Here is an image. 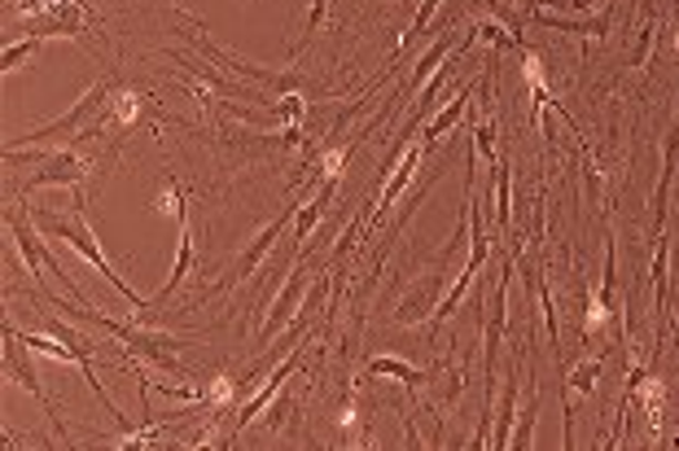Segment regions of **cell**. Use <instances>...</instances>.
<instances>
[{
  "instance_id": "6da1fadb",
  "label": "cell",
  "mask_w": 679,
  "mask_h": 451,
  "mask_svg": "<svg viewBox=\"0 0 679 451\" xmlns=\"http://www.w3.org/2000/svg\"><path fill=\"white\" fill-rule=\"evenodd\" d=\"M27 211H31V220H35V228L44 232V237H53V241H62V245H71L84 263H93L97 272H102V281L111 285V290H118V298L123 303H132V312H136V321H149V298H140L118 272L111 268V259L102 254V245H97V232L88 228V220H84V189H71V207L66 211H49V207H31L27 202Z\"/></svg>"
},
{
  "instance_id": "7a4b0ae2",
  "label": "cell",
  "mask_w": 679,
  "mask_h": 451,
  "mask_svg": "<svg viewBox=\"0 0 679 451\" xmlns=\"http://www.w3.org/2000/svg\"><path fill=\"white\" fill-rule=\"evenodd\" d=\"M114 88H118V80L106 75V80H97V84H88L84 88V97L71 106L66 114H58V118H49V123H40V127H31V132H22L18 140H13V149H27V145H35V140H53V145H71V140H84L88 132H93V123L102 118L106 111V102L114 97Z\"/></svg>"
},
{
  "instance_id": "3957f363",
  "label": "cell",
  "mask_w": 679,
  "mask_h": 451,
  "mask_svg": "<svg viewBox=\"0 0 679 451\" xmlns=\"http://www.w3.org/2000/svg\"><path fill=\"white\" fill-rule=\"evenodd\" d=\"M4 224H9V232H13V241H18V254H22V263L31 268V276L40 281L44 272H53V281H62V290L75 298V303H88L84 294H80V285L71 281V272L53 259V250H49V237L35 228V220H31V211H27V202H18V207H9L4 211Z\"/></svg>"
},
{
  "instance_id": "277c9868",
  "label": "cell",
  "mask_w": 679,
  "mask_h": 451,
  "mask_svg": "<svg viewBox=\"0 0 679 451\" xmlns=\"http://www.w3.org/2000/svg\"><path fill=\"white\" fill-rule=\"evenodd\" d=\"M509 276H513V263L504 259L500 281H491V307H487V316H482V373H487V403H482V408H495L500 342H504V329H509Z\"/></svg>"
},
{
  "instance_id": "5b68a950",
  "label": "cell",
  "mask_w": 679,
  "mask_h": 451,
  "mask_svg": "<svg viewBox=\"0 0 679 451\" xmlns=\"http://www.w3.org/2000/svg\"><path fill=\"white\" fill-rule=\"evenodd\" d=\"M294 216H299V207H285V211H281L276 220H268V224L259 228V237H254V241H250V245H246V250L237 254V263H232L228 281H220V285H211V290H207V294H202V298H198L194 307H202L207 298H216V294H228V290H237L241 281H250V276L259 272V263L268 259V250H272V245H276V241L285 237V228L294 224Z\"/></svg>"
},
{
  "instance_id": "8992f818",
  "label": "cell",
  "mask_w": 679,
  "mask_h": 451,
  "mask_svg": "<svg viewBox=\"0 0 679 451\" xmlns=\"http://www.w3.org/2000/svg\"><path fill=\"white\" fill-rule=\"evenodd\" d=\"M84 180H88V158L75 154V149L53 145L49 154H40V171L27 176L18 185V193H35V189H84Z\"/></svg>"
},
{
  "instance_id": "52a82bcc",
  "label": "cell",
  "mask_w": 679,
  "mask_h": 451,
  "mask_svg": "<svg viewBox=\"0 0 679 451\" xmlns=\"http://www.w3.org/2000/svg\"><path fill=\"white\" fill-rule=\"evenodd\" d=\"M4 377H13L44 412H49V421L58 426V434H62V443H71L66 439V421H58V408L49 403V395H44V386H40V377H35V364H31V346L18 338V329L13 325H4Z\"/></svg>"
},
{
  "instance_id": "ba28073f",
  "label": "cell",
  "mask_w": 679,
  "mask_h": 451,
  "mask_svg": "<svg viewBox=\"0 0 679 451\" xmlns=\"http://www.w3.org/2000/svg\"><path fill=\"white\" fill-rule=\"evenodd\" d=\"M307 290H312V276H307V268H294V276H290L285 285H281L276 303L268 307V321H263V329L254 334V350H259V355H263V350H268L272 342L281 338L285 329H290V321H294L290 312H294V307H299V303L307 298Z\"/></svg>"
},
{
  "instance_id": "9c48e42d",
  "label": "cell",
  "mask_w": 679,
  "mask_h": 451,
  "mask_svg": "<svg viewBox=\"0 0 679 451\" xmlns=\"http://www.w3.org/2000/svg\"><path fill=\"white\" fill-rule=\"evenodd\" d=\"M307 346H312V342H303L299 350H290V355H285V359H281V364H276V368L268 373V381H263V390H259L254 399H246V403L237 408V421H232V439H237V434H241L246 426H254V417H259V412H268V408L276 403V395H281V386H285V377H290V373L299 368V359H303V350H307Z\"/></svg>"
},
{
  "instance_id": "30bf717a",
  "label": "cell",
  "mask_w": 679,
  "mask_h": 451,
  "mask_svg": "<svg viewBox=\"0 0 679 451\" xmlns=\"http://www.w3.org/2000/svg\"><path fill=\"white\" fill-rule=\"evenodd\" d=\"M140 111H145V97H140L136 88L118 84V88H114V97L106 102V111H102V118L93 123V132H88V136H102V132H132V127L140 123Z\"/></svg>"
},
{
  "instance_id": "8fae6325",
  "label": "cell",
  "mask_w": 679,
  "mask_h": 451,
  "mask_svg": "<svg viewBox=\"0 0 679 451\" xmlns=\"http://www.w3.org/2000/svg\"><path fill=\"white\" fill-rule=\"evenodd\" d=\"M460 44H464V35H460V31H448V35H439V40L417 57V66H412V75H408V84H404V97H408V102L435 80V71H443V62L452 57Z\"/></svg>"
},
{
  "instance_id": "7c38bea8",
  "label": "cell",
  "mask_w": 679,
  "mask_h": 451,
  "mask_svg": "<svg viewBox=\"0 0 679 451\" xmlns=\"http://www.w3.org/2000/svg\"><path fill=\"white\" fill-rule=\"evenodd\" d=\"M658 250H654V268H649V276H654V316H658V329L667 334L671 329V241H667V232H658V241H654Z\"/></svg>"
},
{
  "instance_id": "4fadbf2b",
  "label": "cell",
  "mask_w": 679,
  "mask_h": 451,
  "mask_svg": "<svg viewBox=\"0 0 679 451\" xmlns=\"http://www.w3.org/2000/svg\"><path fill=\"white\" fill-rule=\"evenodd\" d=\"M421 158H426V145H421V140L404 149V158H399V176H390V180H386V189H382V198H377V211H373V224H382V220H386V211L399 202V193L412 185V176L421 171ZM373 224H368V228H373Z\"/></svg>"
},
{
  "instance_id": "5bb4252c",
  "label": "cell",
  "mask_w": 679,
  "mask_h": 451,
  "mask_svg": "<svg viewBox=\"0 0 679 451\" xmlns=\"http://www.w3.org/2000/svg\"><path fill=\"white\" fill-rule=\"evenodd\" d=\"M334 198H338V180H325V185L316 189V198L299 207V216H294V237H290L294 254H299V250L307 245V237H312V232H316V224L325 220V211L334 207Z\"/></svg>"
},
{
  "instance_id": "9a60e30c",
  "label": "cell",
  "mask_w": 679,
  "mask_h": 451,
  "mask_svg": "<svg viewBox=\"0 0 679 451\" xmlns=\"http://www.w3.org/2000/svg\"><path fill=\"white\" fill-rule=\"evenodd\" d=\"M189 268H194V232H189V220H180V245H176V263H171V276L163 281V290L149 298V321L158 316V307L185 285V276H189Z\"/></svg>"
},
{
  "instance_id": "2e32d148",
  "label": "cell",
  "mask_w": 679,
  "mask_h": 451,
  "mask_svg": "<svg viewBox=\"0 0 679 451\" xmlns=\"http://www.w3.org/2000/svg\"><path fill=\"white\" fill-rule=\"evenodd\" d=\"M491 189H495V202H491V220L500 232H509V220H513V162L500 154L495 167H491Z\"/></svg>"
},
{
  "instance_id": "e0dca14e",
  "label": "cell",
  "mask_w": 679,
  "mask_h": 451,
  "mask_svg": "<svg viewBox=\"0 0 679 451\" xmlns=\"http://www.w3.org/2000/svg\"><path fill=\"white\" fill-rule=\"evenodd\" d=\"M676 158H679V118L667 136V154H662V176H658V189H654V220L658 232H667V202H671V180H676Z\"/></svg>"
},
{
  "instance_id": "ac0fdd59",
  "label": "cell",
  "mask_w": 679,
  "mask_h": 451,
  "mask_svg": "<svg viewBox=\"0 0 679 451\" xmlns=\"http://www.w3.org/2000/svg\"><path fill=\"white\" fill-rule=\"evenodd\" d=\"M368 377L404 381L408 390H421V386L430 381V373H426V368H417V364H408V359H395V355H373V359H368Z\"/></svg>"
},
{
  "instance_id": "d6986e66",
  "label": "cell",
  "mask_w": 679,
  "mask_h": 451,
  "mask_svg": "<svg viewBox=\"0 0 679 451\" xmlns=\"http://www.w3.org/2000/svg\"><path fill=\"white\" fill-rule=\"evenodd\" d=\"M469 102H473V88H456L452 102H448L443 111H439L435 118H430V123H426V127H421V145H426V149H435V145H439L448 132H452L456 123H460V114H464V106H469Z\"/></svg>"
},
{
  "instance_id": "ffe728a7",
  "label": "cell",
  "mask_w": 679,
  "mask_h": 451,
  "mask_svg": "<svg viewBox=\"0 0 679 451\" xmlns=\"http://www.w3.org/2000/svg\"><path fill=\"white\" fill-rule=\"evenodd\" d=\"M518 373H509L504 377V399H500V408H495V434H491V448L495 451H504L509 443H513V408H518Z\"/></svg>"
},
{
  "instance_id": "44dd1931",
  "label": "cell",
  "mask_w": 679,
  "mask_h": 451,
  "mask_svg": "<svg viewBox=\"0 0 679 451\" xmlns=\"http://www.w3.org/2000/svg\"><path fill=\"white\" fill-rule=\"evenodd\" d=\"M535 22L540 27H553V31H574V35H605L609 31V13H596V18H557V13H544L535 9Z\"/></svg>"
},
{
  "instance_id": "7402d4cb",
  "label": "cell",
  "mask_w": 679,
  "mask_h": 451,
  "mask_svg": "<svg viewBox=\"0 0 679 451\" xmlns=\"http://www.w3.org/2000/svg\"><path fill=\"white\" fill-rule=\"evenodd\" d=\"M636 395L645 399V421H649L654 430H662V421H667V381L654 377V373H645V381H640Z\"/></svg>"
},
{
  "instance_id": "603a6c76",
  "label": "cell",
  "mask_w": 679,
  "mask_h": 451,
  "mask_svg": "<svg viewBox=\"0 0 679 451\" xmlns=\"http://www.w3.org/2000/svg\"><path fill=\"white\" fill-rule=\"evenodd\" d=\"M605 364H609V355H605V350H596V355L578 359V364H574V373H566V386H574L578 395H592V390H596V381H600V373H605Z\"/></svg>"
},
{
  "instance_id": "cb8c5ba5",
  "label": "cell",
  "mask_w": 679,
  "mask_h": 451,
  "mask_svg": "<svg viewBox=\"0 0 679 451\" xmlns=\"http://www.w3.org/2000/svg\"><path fill=\"white\" fill-rule=\"evenodd\" d=\"M40 44H44V35H22V40L4 44V53H0V66H4V75H13V71H27V66H31V57L40 53Z\"/></svg>"
},
{
  "instance_id": "d4e9b609",
  "label": "cell",
  "mask_w": 679,
  "mask_h": 451,
  "mask_svg": "<svg viewBox=\"0 0 679 451\" xmlns=\"http://www.w3.org/2000/svg\"><path fill=\"white\" fill-rule=\"evenodd\" d=\"M531 386H535V381H531ZM531 386H526V412L518 417V430H513V443H509L513 451L531 448V434H535V421H540V395H535Z\"/></svg>"
},
{
  "instance_id": "484cf974",
  "label": "cell",
  "mask_w": 679,
  "mask_h": 451,
  "mask_svg": "<svg viewBox=\"0 0 679 451\" xmlns=\"http://www.w3.org/2000/svg\"><path fill=\"white\" fill-rule=\"evenodd\" d=\"M149 211H158V216H176V220H189V198H185V189H180L176 180H167V189L149 202Z\"/></svg>"
},
{
  "instance_id": "4316f807",
  "label": "cell",
  "mask_w": 679,
  "mask_h": 451,
  "mask_svg": "<svg viewBox=\"0 0 679 451\" xmlns=\"http://www.w3.org/2000/svg\"><path fill=\"white\" fill-rule=\"evenodd\" d=\"M44 329H49L53 338H62L66 346H75V350H88V355H97V350H102V346H97L93 338H84L80 329H71L66 321H58V316H49V312H44Z\"/></svg>"
},
{
  "instance_id": "83f0119b",
  "label": "cell",
  "mask_w": 679,
  "mask_h": 451,
  "mask_svg": "<svg viewBox=\"0 0 679 451\" xmlns=\"http://www.w3.org/2000/svg\"><path fill=\"white\" fill-rule=\"evenodd\" d=\"M272 114H276L285 127H303V118H307V102H303V93H285V97L272 102Z\"/></svg>"
},
{
  "instance_id": "f1b7e54d",
  "label": "cell",
  "mask_w": 679,
  "mask_h": 451,
  "mask_svg": "<svg viewBox=\"0 0 679 451\" xmlns=\"http://www.w3.org/2000/svg\"><path fill=\"white\" fill-rule=\"evenodd\" d=\"M325 18H330V0H312V9H307V22H303V35H299V44H294V57L312 44V35L325 27Z\"/></svg>"
},
{
  "instance_id": "f546056e",
  "label": "cell",
  "mask_w": 679,
  "mask_h": 451,
  "mask_svg": "<svg viewBox=\"0 0 679 451\" xmlns=\"http://www.w3.org/2000/svg\"><path fill=\"white\" fill-rule=\"evenodd\" d=\"M355 154V140H346V145H334V149H325L316 162H321V171H325V180H342V167H346V158Z\"/></svg>"
},
{
  "instance_id": "4dcf8cb0",
  "label": "cell",
  "mask_w": 679,
  "mask_h": 451,
  "mask_svg": "<svg viewBox=\"0 0 679 451\" xmlns=\"http://www.w3.org/2000/svg\"><path fill=\"white\" fill-rule=\"evenodd\" d=\"M439 4H443V0H421V4H417V13H412V22H408V31L399 35V49H408V44H412V40L426 31V22L435 18V9H439Z\"/></svg>"
},
{
  "instance_id": "1f68e13d",
  "label": "cell",
  "mask_w": 679,
  "mask_h": 451,
  "mask_svg": "<svg viewBox=\"0 0 679 451\" xmlns=\"http://www.w3.org/2000/svg\"><path fill=\"white\" fill-rule=\"evenodd\" d=\"M654 31H658V18H645V27L636 31V49H631L627 66H640V62L649 57V49H654Z\"/></svg>"
},
{
  "instance_id": "d6a6232c",
  "label": "cell",
  "mask_w": 679,
  "mask_h": 451,
  "mask_svg": "<svg viewBox=\"0 0 679 451\" xmlns=\"http://www.w3.org/2000/svg\"><path fill=\"white\" fill-rule=\"evenodd\" d=\"M473 140H478L473 149H478V154H482V158L495 167V158H500V145H495V118H487V123L473 132Z\"/></svg>"
},
{
  "instance_id": "836d02e7",
  "label": "cell",
  "mask_w": 679,
  "mask_h": 451,
  "mask_svg": "<svg viewBox=\"0 0 679 451\" xmlns=\"http://www.w3.org/2000/svg\"><path fill=\"white\" fill-rule=\"evenodd\" d=\"M676 53H679V27H676Z\"/></svg>"
}]
</instances>
